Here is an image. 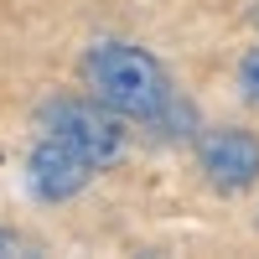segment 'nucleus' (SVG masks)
Here are the masks:
<instances>
[{
	"label": "nucleus",
	"instance_id": "nucleus-4",
	"mask_svg": "<svg viewBox=\"0 0 259 259\" xmlns=\"http://www.w3.org/2000/svg\"><path fill=\"white\" fill-rule=\"evenodd\" d=\"M26 177H31V192H36L41 202H62V197H73V192H83V182H89V166H83L62 140L47 135V140L31 150Z\"/></svg>",
	"mask_w": 259,
	"mask_h": 259
},
{
	"label": "nucleus",
	"instance_id": "nucleus-3",
	"mask_svg": "<svg viewBox=\"0 0 259 259\" xmlns=\"http://www.w3.org/2000/svg\"><path fill=\"white\" fill-rule=\"evenodd\" d=\"M197 156H202L207 182L223 187V192H239V187L259 182V140L249 130H212V135H202Z\"/></svg>",
	"mask_w": 259,
	"mask_h": 259
},
{
	"label": "nucleus",
	"instance_id": "nucleus-5",
	"mask_svg": "<svg viewBox=\"0 0 259 259\" xmlns=\"http://www.w3.org/2000/svg\"><path fill=\"white\" fill-rule=\"evenodd\" d=\"M239 83H244V94H249V99L259 104V47H254V52L244 57V68H239Z\"/></svg>",
	"mask_w": 259,
	"mask_h": 259
},
{
	"label": "nucleus",
	"instance_id": "nucleus-1",
	"mask_svg": "<svg viewBox=\"0 0 259 259\" xmlns=\"http://www.w3.org/2000/svg\"><path fill=\"white\" fill-rule=\"evenodd\" d=\"M83 83L94 89V104L124 119H156L171 104V78L145 47L104 41L83 57Z\"/></svg>",
	"mask_w": 259,
	"mask_h": 259
},
{
	"label": "nucleus",
	"instance_id": "nucleus-2",
	"mask_svg": "<svg viewBox=\"0 0 259 259\" xmlns=\"http://www.w3.org/2000/svg\"><path fill=\"white\" fill-rule=\"evenodd\" d=\"M41 124H47V135L62 140L89 171H104V166H114L124 156V130H119V119L104 109V104L57 99L52 109L41 114Z\"/></svg>",
	"mask_w": 259,
	"mask_h": 259
},
{
	"label": "nucleus",
	"instance_id": "nucleus-6",
	"mask_svg": "<svg viewBox=\"0 0 259 259\" xmlns=\"http://www.w3.org/2000/svg\"><path fill=\"white\" fill-rule=\"evenodd\" d=\"M16 249H21V244L11 239V233H0V254H16Z\"/></svg>",
	"mask_w": 259,
	"mask_h": 259
}]
</instances>
